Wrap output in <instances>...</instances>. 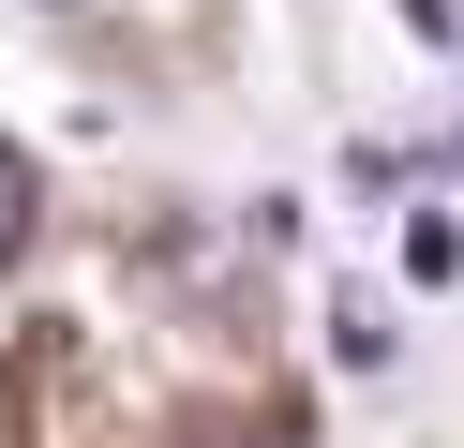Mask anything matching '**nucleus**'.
<instances>
[{"label": "nucleus", "mask_w": 464, "mask_h": 448, "mask_svg": "<svg viewBox=\"0 0 464 448\" xmlns=\"http://www.w3.org/2000/svg\"><path fill=\"white\" fill-rule=\"evenodd\" d=\"M330 358L344 374H390V314H374V299H330Z\"/></svg>", "instance_id": "1"}, {"label": "nucleus", "mask_w": 464, "mask_h": 448, "mask_svg": "<svg viewBox=\"0 0 464 448\" xmlns=\"http://www.w3.org/2000/svg\"><path fill=\"white\" fill-rule=\"evenodd\" d=\"M31 239V165H15V135H0V254Z\"/></svg>", "instance_id": "2"}]
</instances>
